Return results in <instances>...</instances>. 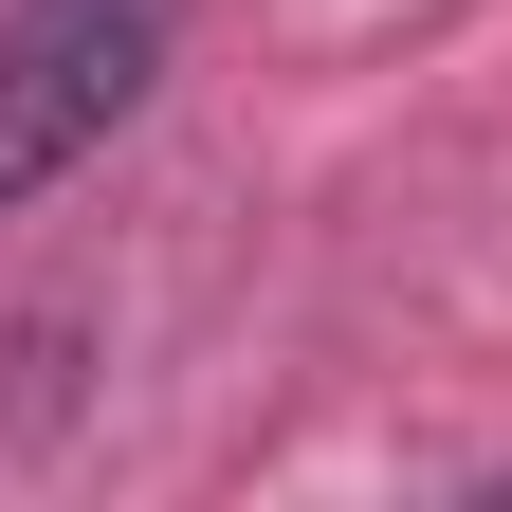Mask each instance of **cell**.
Wrapping results in <instances>:
<instances>
[{"instance_id": "6da1fadb", "label": "cell", "mask_w": 512, "mask_h": 512, "mask_svg": "<svg viewBox=\"0 0 512 512\" xmlns=\"http://www.w3.org/2000/svg\"><path fill=\"white\" fill-rule=\"evenodd\" d=\"M183 37V0H19L0 19V202H37V183H74L128 110H147Z\"/></svg>"}, {"instance_id": "7a4b0ae2", "label": "cell", "mask_w": 512, "mask_h": 512, "mask_svg": "<svg viewBox=\"0 0 512 512\" xmlns=\"http://www.w3.org/2000/svg\"><path fill=\"white\" fill-rule=\"evenodd\" d=\"M494 494H512V476H494Z\"/></svg>"}]
</instances>
